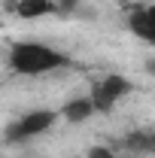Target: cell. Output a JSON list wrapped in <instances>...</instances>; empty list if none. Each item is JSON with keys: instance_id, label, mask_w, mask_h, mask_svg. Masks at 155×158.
Returning <instances> with one entry per match:
<instances>
[{"instance_id": "6da1fadb", "label": "cell", "mask_w": 155, "mask_h": 158, "mask_svg": "<svg viewBox=\"0 0 155 158\" xmlns=\"http://www.w3.org/2000/svg\"><path fill=\"white\" fill-rule=\"evenodd\" d=\"M67 64H70V58L46 43H15L9 49V67L15 73L37 76V73H52V70L67 67Z\"/></svg>"}, {"instance_id": "7a4b0ae2", "label": "cell", "mask_w": 155, "mask_h": 158, "mask_svg": "<svg viewBox=\"0 0 155 158\" xmlns=\"http://www.w3.org/2000/svg\"><path fill=\"white\" fill-rule=\"evenodd\" d=\"M55 122H58V113H52V110H34V113L21 116L19 122H12L3 131V140L6 143H24V140H31V137H40V134L52 131Z\"/></svg>"}, {"instance_id": "3957f363", "label": "cell", "mask_w": 155, "mask_h": 158, "mask_svg": "<svg viewBox=\"0 0 155 158\" xmlns=\"http://www.w3.org/2000/svg\"><path fill=\"white\" fill-rule=\"evenodd\" d=\"M125 94H131V79L119 76V73L103 76L91 91V106H94V113H110Z\"/></svg>"}, {"instance_id": "277c9868", "label": "cell", "mask_w": 155, "mask_h": 158, "mask_svg": "<svg viewBox=\"0 0 155 158\" xmlns=\"http://www.w3.org/2000/svg\"><path fill=\"white\" fill-rule=\"evenodd\" d=\"M12 12L24 21H34V19H43V15H55L58 6H55V0H15Z\"/></svg>"}, {"instance_id": "5b68a950", "label": "cell", "mask_w": 155, "mask_h": 158, "mask_svg": "<svg viewBox=\"0 0 155 158\" xmlns=\"http://www.w3.org/2000/svg\"><path fill=\"white\" fill-rule=\"evenodd\" d=\"M128 27H131V34H134V37H140L143 43L155 46V21L149 19V12H146V9H134V12L128 15Z\"/></svg>"}, {"instance_id": "8992f818", "label": "cell", "mask_w": 155, "mask_h": 158, "mask_svg": "<svg viewBox=\"0 0 155 158\" xmlns=\"http://www.w3.org/2000/svg\"><path fill=\"white\" fill-rule=\"evenodd\" d=\"M125 149L131 155H155V131H131L125 137Z\"/></svg>"}, {"instance_id": "52a82bcc", "label": "cell", "mask_w": 155, "mask_h": 158, "mask_svg": "<svg viewBox=\"0 0 155 158\" xmlns=\"http://www.w3.org/2000/svg\"><path fill=\"white\" fill-rule=\"evenodd\" d=\"M94 113V106H91V98H73L64 103V110H61V116L67 118V122H73V125H79V122H85V118Z\"/></svg>"}, {"instance_id": "ba28073f", "label": "cell", "mask_w": 155, "mask_h": 158, "mask_svg": "<svg viewBox=\"0 0 155 158\" xmlns=\"http://www.w3.org/2000/svg\"><path fill=\"white\" fill-rule=\"evenodd\" d=\"M85 158H116V152H113V149H107V146H91Z\"/></svg>"}, {"instance_id": "9c48e42d", "label": "cell", "mask_w": 155, "mask_h": 158, "mask_svg": "<svg viewBox=\"0 0 155 158\" xmlns=\"http://www.w3.org/2000/svg\"><path fill=\"white\" fill-rule=\"evenodd\" d=\"M146 70H149V73L155 76V58H149V61H146Z\"/></svg>"}, {"instance_id": "30bf717a", "label": "cell", "mask_w": 155, "mask_h": 158, "mask_svg": "<svg viewBox=\"0 0 155 158\" xmlns=\"http://www.w3.org/2000/svg\"><path fill=\"white\" fill-rule=\"evenodd\" d=\"M146 12H149V19L155 21V6H149V9H146Z\"/></svg>"}]
</instances>
